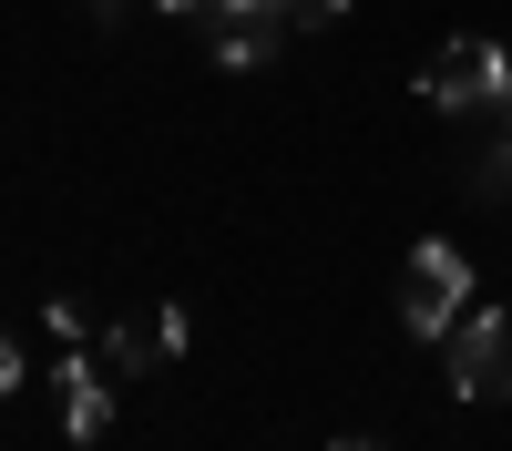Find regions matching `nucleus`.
Wrapping results in <instances>:
<instances>
[{
    "instance_id": "nucleus-1",
    "label": "nucleus",
    "mask_w": 512,
    "mask_h": 451,
    "mask_svg": "<svg viewBox=\"0 0 512 451\" xmlns=\"http://www.w3.org/2000/svg\"><path fill=\"white\" fill-rule=\"evenodd\" d=\"M461 308H472V267H461V246L451 236H420L410 267H400V318L420 328V339H451Z\"/></svg>"
},
{
    "instance_id": "nucleus-2",
    "label": "nucleus",
    "mask_w": 512,
    "mask_h": 451,
    "mask_svg": "<svg viewBox=\"0 0 512 451\" xmlns=\"http://www.w3.org/2000/svg\"><path fill=\"white\" fill-rule=\"evenodd\" d=\"M512 93V62H502V41H441L431 62H420V103H441V113H482Z\"/></svg>"
},
{
    "instance_id": "nucleus-3",
    "label": "nucleus",
    "mask_w": 512,
    "mask_h": 451,
    "mask_svg": "<svg viewBox=\"0 0 512 451\" xmlns=\"http://www.w3.org/2000/svg\"><path fill=\"white\" fill-rule=\"evenodd\" d=\"M451 400H512V308H461V328H451Z\"/></svg>"
},
{
    "instance_id": "nucleus-4",
    "label": "nucleus",
    "mask_w": 512,
    "mask_h": 451,
    "mask_svg": "<svg viewBox=\"0 0 512 451\" xmlns=\"http://www.w3.org/2000/svg\"><path fill=\"white\" fill-rule=\"evenodd\" d=\"M287 31H297V11H287V0H226V11H216V52L246 72V62H267Z\"/></svg>"
},
{
    "instance_id": "nucleus-5",
    "label": "nucleus",
    "mask_w": 512,
    "mask_h": 451,
    "mask_svg": "<svg viewBox=\"0 0 512 451\" xmlns=\"http://www.w3.org/2000/svg\"><path fill=\"white\" fill-rule=\"evenodd\" d=\"M62 431H72V441H103V431H113V369H103L93 349L62 359Z\"/></svg>"
},
{
    "instance_id": "nucleus-6",
    "label": "nucleus",
    "mask_w": 512,
    "mask_h": 451,
    "mask_svg": "<svg viewBox=\"0 0 512 451\" xmlns=\"http://www.w3.org/2000/svg\"><path fill=\"white\" fill-rule=\"evenodd\" d=\"M113 380H134V369H154V359H175L164 349V328H103V349H93Z\"/></svg>"
},
{
    "instance_id": "nucleus-7",
    "label": "nucleus",
    "mask_w": 512,
    "mask_h": 451,
    "mask_svg": "<svg viewBox=\"0 0 512 451\" xmlns=\"http://www.w3.org/2000/svg\"><path fill=\"white\" fill-rule=\"evenodd\" d=\"M287 11H297V31H328L338 11H349V0H287Z\"/></svg>"
},
{
    "instance_id": "nucleus-8",
    "label": "nucleus",
    "mask_w": 512,
    "mask_h": 451,
    "mask_svg": "<svg viewBox=\"0 0 512 451\" xmlns=\"http://www.w3.org/2000/svg\"><path fill=\"white\" fill-rule=\"evenodd\" d=\"M11 390H21V349L0 339V400H11Z\"/></svg>"
},
{
    "instance_id": "nucleus-9",
    "label": "nucleus",
    "mask_w": 512,
    "mask_h": 451,
    "mask_svg": "<svg viewBox=\"0 0 512 451\" xmlns=\"http://www.w3.org/2000/svg\"><path fill=\"white\" fill-rule=\"evenodd\" d=\"M164 11H185V21H195V11H205V21H216V11H226V0H164Z\"/></svg>"
},
{
    "instance_id": "nucleus-10",
    "label": "nucleus",
    "mask_w": 512,
    "mask_h": 451,
    "mask_svg": "<svg viewBox=\"0 0 512 451\" xmlns=\"http://www.w3.org/2000/svg\"><path fill=\"white\" fill-rule=\"evenodd\" d=\"M492 185H512V144H502V154H492Z\"/></svg>"
},
{
    "instance_id": "nucleus-11",
    "label": "nucleus",
    "mask_w": 512,
    "mask_h": 451,
    "mask_svg": "<svg viewBox=\"0 0 512 451\" xmlns=\"http://www.w3.org/2000/svg\"><path fill=\"white\" fill-rule=\"evenodd\" d=\"M328 451H379V441H328Z\"/></svg>"
},
{
    "instance_id": "nucleus-12",
    "label": "nucleus",
    "mask_w": 512,
    "mask_h": 451,
    "mask_svg": "<svg viewBox=\"0 0 512 451\" xmlns=\"http://www.w3.org/2000/svg\"><path fill=\"white\" fill-rule=\"evenodd\" d=\"M502 103H512V93H502Z\"/></svg>"
}]
</instances>
